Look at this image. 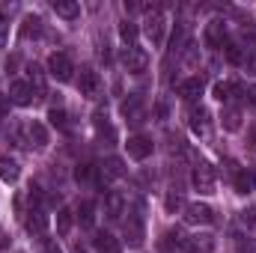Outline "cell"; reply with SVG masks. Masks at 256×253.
Returning a JSON list of instances; mask_svg holds the SVG:
<instances>
[{"mask_svg":"<svg viewBox=\"0 0 256 253\" xmlns=\"http://www.w3.org/2000/svg\"><path fill=\"white\" fill-rule=\"evenodd\" d=\"M232 185H236V190L238 194H250V190L256 188V170H236L232 173Z\"/></svg>","mask_w":256,"mask_h":253,"instance_id":"15","label":"cell"},{"mask_svg":"<svg viewBox=\"0 0 256 253\" xmlns=\"http://www.w3.org/2000/svg\"><path fill=\"white\" fill-rule=\"evenodd\" d=\"M98 90H102L98 72H92L90 66H84V68H80V74H78V92H80V96H86V98H96V96H98Z\"/></svg>","mask_w":256,"mask_h":253,"instance_id":"6","label":"cell"},{"mask_svg":"<svg viewBox=\"0 0 256 253\" xmlns=\"http://www.w3.org/2000/svg\"><path fill=\"white\" fill-rule=\"evenodd\" d=\"M185 250L188 253H214V236L212 232H196L185 238Z\"/></svg>","mask_w":256,"mask_h":253,"instance_id":"9","label":"cell"},{"mask_svg":"<svg viewBox=\"0 0 256 253\" xmlns=\"http://www.w3.org/2000/svg\"><path fill=\"white\" fill-rule=\"evenodd\" d=\"M120 214H126V200H122V194H116V190H110V194L104 196V218H110V220H116Z\"/></svg>","mask_w":256,"mask_h":253,"instance_id":"14","label":"cell"},{"mask_svg":"<svg viewBox=\"0 0 256 253\" xmlns=\"http://www.w3.org/2000/svg\"><path fill=\"white\" fill-rule=\"evenodd\" d=\"M122 66H126L128 72L140 74V72H146V68H149V54H146L143 48L131 45V48H126V51H122Z\"/></svg>","mask_w":256,"mask_h":253,"instance_id":"7","label":"cell"},{"mask_svg":"<svg viewBox=\"0 0 256 253\" xmlns=\"http://www.w3.org/2000/svg\"><path fill=\"white\" fill-rule=\"evenodd\" d=\"M244 36H248V42L256 48V24H244Z\"/></svg>","mask_w":256,"mask_h":253,"instance_id":"38","label":"cell"},{"mask_svg":"<svg viewBox=\"0 0 256 253\" xmlns=\"http://www.w3.org/2000/svg\"><path fill=\"white\" fill-rule=\"evenodd\" d=\"M104 176H126L122 161H120V158H108V161H104Z\"/></svg>","mask_w":256,"mask_h":253,"instance_id":"31","label":"cell"},{"mask_svg":"<svg viewBox=\"0 0 256 253\" xmlns=\"http://www.w3.org/2000/svg\"><path fill=\"white\" fill-rule=\"evenodd\" d=\"M164 206H167V212H170V214H173V212H179V208H182V194H179V190H167Z\"/></svg>","mask_w":256,"mask_h":253,"instance_id":"32","label":"cell"},{"mask_svg":"<svg viewBox=\"0 0 256 253\" xmlns=\"http://www.w3.org/2000/svg\"><path fill=\"white\" fill-rule=\"evenodd\" d=\"M9 98H12L15 104L27 108V104L33 102V86H30L27 80H12V84H9Z\"/></svg>","mask_w":256,"mask_h":253,"instance_id":"10","label":"cell"},{"mask_svg":"<svg viewBox=\"0 0 256 253\" xmlns=\"http://www.w3.org/2000/svg\"><path fill=\"white\" fill-rule=\"evenodd\" d=\"M236 90H238V84H232V80H218L212 92H214V98H218V102H230Z\"/></svg>","mask_w":256,"mask_h":253,"instance_id":"25","label":"cell"},{"mask_svg":"<svg viewBox=\"0 0 256 253\" xmlns=\"http://www.w3.org/2000/svg\"><path fill=\"white\" fill-rule=\"evenodd\" d=\"M54 12H57L60 18H68V21H72V18L80 15V6L72 3V0H57V3H54Z\"/></svg>","mask_w":256,"mask_h":253,"instance_id":"27","label":"cell"},{"mask_svg":"<svg viewBox=\"0 0 256 253\" xmlns=\"http://www.w3.org/2000/svg\"><path fill=\"white\" fill-rule=\"evenodd\" d=\"M72 72H74V66H72V60H68V54L54 51V54L48 57V74H51V78H57L60 84L72 80Z\"/></svg>","mask_w":256,"mask_h":253,"instance_id":"3","label":"cell"},{"mask_svg":"<svg viewBox=\"0 0 256 253\" xmlns=\"http://www.w3.org/2000/svg\"><path fill=\"white\" fill-rule=\"evenodd\" d=\"M27 137H30V143L39 146V149L48 146V128L42 126V122H30V126H27Z\"/></svg>","mask_w":256,"mask_h":253,"instance_id":"20","label":"cell"},{"mask_svg":"<svg viewBox=\"0 0 256 253\" xmlns=\"http://www.w3.org/2000/svg\"><path fill=\"white\" fill-rule=\"evenodd\" d=\"M164 27H167V18H164V12L155 6V9L146 15V27H143V30H146V39H149L155 48L164 45Z\"/></svg>","mask_w":256,"mask_h":253,"instance_id":"2","label":"cell"},{"mask_svg":"<svg viewBox=\"0 0 256 253\" xmlns=\"http://www.w3.org/2000/svg\"><path fill=\"white\" fill-rule=\"evenodd\" d=\"M92 248H96V253H122V244H120L110 232H96Z\"/></svg>","mask_w":256,"mask_h":253,"instance_id":"16","label":"cell"},{"mask_svg":"<svg viewBox=\"0 0 256 253\" xmlns=\"http://www.w3.org/2000/svg\"><path fill=\"white\" fill-rule=\"evenodd\" d=\"M250 143H254V149H256V126H254V134H250Z\"/></svg>","mask_w":256,"mask_h":253,"instance_id":"43","label":"cell"},{"mask_svg":"<svg viewBox=\"0 0 256 253\" xmlns=\"http://www.w3.org/2000/svg\"><path fill=\"white\" fill-rule=\"evenodd\" d=\"M126 238L131 248H140L143 244V238H146V230H143V214H140V208H131L126 218Z\"/></svg>","mask_w":256,"mask_h":253,"instance_id":"4","label":"cell"},{"mask_svg":"<svg viewBox=\"0 0 256 253\" xmlns=\"http://www.w3.org/2000/svg\"><path fill=\"white\" fill-rule=\"evenodd\" d=\"M122 114H126V120L131 126H140L143 122V116H146V110H143V102H140V96H131L122 102Z\"/></svg>","mask_w":256,"mask_h":253,"instance_id":"12","label":"cell"},{"mask_svg":"<svg viewBox=\"0 0 256 253\" xmlns=\"http://www.w3.org/2000/svg\"><path fill=\"white\" fill-rule=\"evenodd\" d=\"M179 96H182L185 102H196V98L202 96V78H188V80H182V84H179Z\"/></svg>","mask_w":256,"mask_h":253,"instance_id":"18","label":"cell"},{"mask_svg":"<svg viewBox=\"0 0 256 253\" xmlns=\"http://www.w3.org/2000/svg\"><path fill=\"white\" fill-rule=\"evenodd\" d=\"M161 248H164V250L185 248V236H182V230H167V232H164V238H161Z\"/></svg>","mask_w":256,"mask_h":253,"instance_id":"26","label":"cell"},{"mask_svg":"<svg viewBox=\"0 0 256 253\" xmlns=\"http://www.w3.org/2000/svg\"><path fill=\"white\" fill-rule=\"evenodd\" d=\"M6 27H9V24H6V21H3V18H0V45H3V42H6Z\"/></svg>","mask_w":256,"mask_h":253,"instance_id":"41","label":"cell"},{"mask_svg":"<svg viewBox=\"0 0 256 253\" xmlns=\"http://www.w3.org/2000/svg\"><path fill=\"white\" fill-rule=\"evenodd\" d=\"M96 131H98V137H102V140H108V143H114V140H116V131L110 128V122H108V116H104V114H96Z\"/></svg>","mask_w":256,"mask_h":253,"instance_id":"24","label":"cell"},{"mask_svg":"<svg viewBox=\"0 0 256 253\" xmlns=\"http://www.w3.org/2000/svg\"><path fill=\"white\" fill-rule=\"evenodd\" d=\"M90 176H92V167H90V164H78V170H74V179H78V182H86Z\"/></svg>","mask_w":256,"mask_h":253,"instance_id":"37","label":"cell"},{"mask_svg":"<svg viewBox=\"0 0 256 253\" xmlns=\"http://www.w3.org/2000/svg\"><path fill=\"white\" fill-rule=\"evenodd\" d=\"M27 232L30 236H45L48 232V214L42 208H33L30 218H27Z\"/></svg>","mask_w":256,"mask_h":253,"instance_id":"17","label":"cell"},{"mask_svg":"<svg viewBox=\"0 0 256 253\" xmlns=\"http://www.w3.org/2000/svg\"><path fill=\"white\" fill-rule=\"evenodd\" d=\"M224 42H226V24L224 21H212L206 27V45L208 48H220Z\"/></svg>","mask_w":256,"mask_h":253,"instance_id":"13","label":"cell"},{"mask_svg":"<svg viewBox=\"0 0 256 253\" xmlns=\"http://www.w3.org/2000/svg\"><path fill=\"white\" fill-rule=\"evenodd\" d=\"M220 48H224V54H226V60H230V63H236V66H244V63H248L244 48H238L236 42H224Z\"/></svg>","mask_w":256,"mask_h":253,"instance_id":"23","label":"cell"},{"mask_svg":"<svg viewBox=\"0 0 256 253\" xmlns=\"http://www.w3.org/2000/svg\"><path fill=\"white\" fill-rule=\"evenodd\" d=\"M120 39H122L128 48H131V45H134V39H137V24L122 21V24H120Z\"/></svg>","mask_w":256,"mask_h":253,"instance_id":"29","label":"cell"},{"mask_svg":"<svg viewBox=\"0 0 256 253\" xmlns=\"http://www.w3.org/2000/svg\"><path fill=\"white\" fill-rule=\"evenodd\" d=\"M45 253H63V250H60V248H57L54 242H48V244H45Z\"/></svg>","mask_w":256,"mask_h":253,"instance_id":"42","label":"cell"},{"mask_svg":"<svg viewBox=\"0 0 256 253\" xmlns=\"http://www.w3.org/2000/svg\"><path fill=\"white\" fill-rule=\"evenodd\" d=\"M191 128H194V134L208 137V134H212V114H208L206 108H194L191 110Z\"/></svg>","mask_w":256,"mask_h":253,"instance_id":"11","label":"cell"},{"mask_svg":"<svg viewBox=\"0 0 256 253\" xmlns=\"http://www.w3.org/2000/svg\"><path fill=\"white\" fill-rule=\"evenodd\" d=\"M126 149H128V158H134V161H146V158L152 155L155 143H152V137H146V134H134V137H128Z\"/></svg>","mask_w":256,"mask_h":253,"instance_id":"5","label":"cell"},{"mask_svg":"<svg viewBox=\"0 0 256 253\" xmlns=\"http://www.w3.org/2000/svg\"><path fill=\"white\" fill-rule=\"evenodd\" d=\"M185 66H196V48H191V51H188V54H185Z\"/></svg>","mask_w":256,"mask_h":253,"instance_id":"40","label":"cell"},{"mask_svg":"<svg viewBox=\"0 0 256 253\" xmlns=\"http://www.w3.org/2000/svg\"><path fill=\"white\" fill-rule=\"evenodd\" d=\"M18 176H21V167H18L12 158H0V179H3V182H9V185H15V182H18Z\"/></svg>","mask_w":256,"mask_h":253,"instance_id":"21","label":"cell"},{"mask_svg":"<svg viewBox=\"0 0 256 253\" xmlns=\"http://www.w3.org/2000/svg\"><path fill=\"white\" fill-rule=\"evenodd\" d=\"M48 120H51V126H54V128H60V131H66V128H68V116H66V110H63V108H51Z\"/></svg>","mask_w":256,"mask_h":253,"instance_id":"30","label":"cell"},{"mask_svg":"<svg viewBox=\"0 0 256 253\" xmlns=\"http://www.w3.org/2000/svg\"><path fill=\"white\" fill-rule=\"evenodd\" d=\"M244 96H248V102H250V104H256V84H248Z\"/></svg>","mask_w":256,"mask_h":253,"instance_id":"39","label":"cell"},{"mask_svg":"<svg viewBox=\"0 0 256 253\" xmlns=\"http://www.w3.org/2000/svg\"><path fill=\"white\" fill-rule=\"evenodd\" d=\"M72 224H74L72 212H68V208H60V212H57V236H68V232H72Z\"/></svg>","mask_w":256,"mask_h":253,"instance_id":"28","label":"cell"},{"mask_svg":"<svg viewBox=\"0 0 256 253\" xmlns=\"http://www.w3.org/2000/svg\"><path fill=\"white\" fill-rule=\"evenodd\" d=\"M185 220L194 224V226H208V224H214V212H212V206H206V202H191V206L185 208Z\"/></svg>","mask_w":256,"mask_h":253,"instance_id":"8","label":"cell"},{"mask_svg":"<svg viewBox=\"0 0 256 253\" xmlns=\"http://www.w3.org/2000/svg\"><path fill=\"white\" fill-rule=\"evenodd\" d=\"M236 250H238V253H256V238L242 236V238H238V244H236Z\"/></svg>","mask_w":256,"mask_h":253,"instance_id":"34","label":"cell"},{"mask_svg":"<svg viewBox=\"0 0 256 253\" xmlns=\"http://www.w3.org/2000/svg\"><path fill=\"white\" fill-rule=\"evenodd\" d=\"M27 78H30V86H36L39 92H42V68L33 63V66H27Z\"/></svg>","mask_w":256,"mask_h":253,"instance_id":"33","label":"cell"},{"mask_svg":"<svg viewBox=\"0 0 256 253\" xmlns=\"http://www.w3.org/2000/svg\"><path fill=\"white\" fill-rule=\"evenodd\" d=\"M191 185L200 194H214V167L208 161H196L191 173Z\"/></svg>","mask_w":256,"mask_h":253,"instance_id":"1","label":"cell"},{"mask_svg":"<svg viewBox=\"0 0 256 253\" xmlns=\"http://www.w3.org/2000/svg\"><path fill=\"white\" fill-rule=\"evenodd\" d=\"M78 220H80V226H92L96 224V202L92 200H84L78 206Z\"/></svg>","mask_w":256,"mask_h":253,"instance_id":"22","label":"cell"},{"mask_svg":"<svg viewBox=\"0 0 256 253\" xmlns=\"http://www.w3.org/2000/svg\"><path fill=\"white\" fill-rule=\"evenodd\" d=\"M220 126L226 128V131H238L242 128V108H224Z\"/></svg>","mask_w":256,"mask_h":253,"instance_id":"19","label":"cell"},{"mask_svg":"<svg viewBox=\"0 0 256 253\" xmlns=\"http://www.w3.org/2000/svg\"><path fill=\"white\" fill-rule=\"evenodd\" d=\"M39 30H42V21H39V18H36V15H30V18H27V21H24V36H30V33H33V36H36V33H39Z\"/></svg>","mask_w":256,"mask_h":253,"instance_id":"35","label":"cell"},{"mask_svg":"<svg viewBox=\"0 0 256 253\" xmlns=\"http://www.w3.org/2000/svg\"><path fill=\"white\" fill-rule=\"evenodd\" d=\"M242 224H244V226H256V206H248V208L242 212Z\"/></svg>","mask_w":256,"mask_h":253,"instance_id":"36","label":"cell"}]
</instances>
